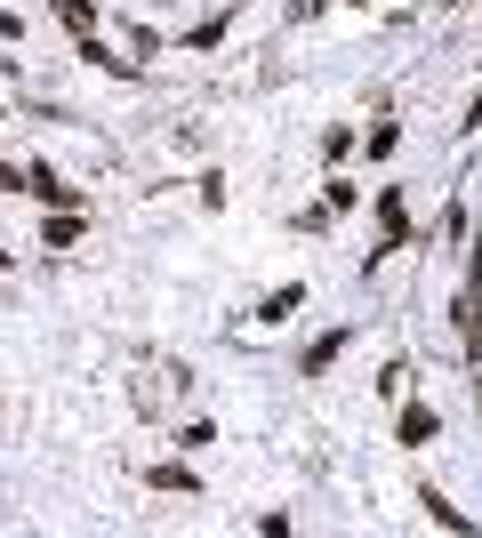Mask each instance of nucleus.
<instances>
[{
    "instance_id": "f257e3e1",
    "label": "nucleus",
    "mask_w": 482,
    "mask_h": 538,
    "mask_svg": "<svg viewBox=\"0 0 482 538\" xmlns=\"http://www.w3.org/2000/svg\"><path fill=\"white\" fill-rule=\"evenodd\" d=\"M57 17H65L73 33H89V17H97V9H89V0H57Z\"/></svg>"
}]
</instances>
